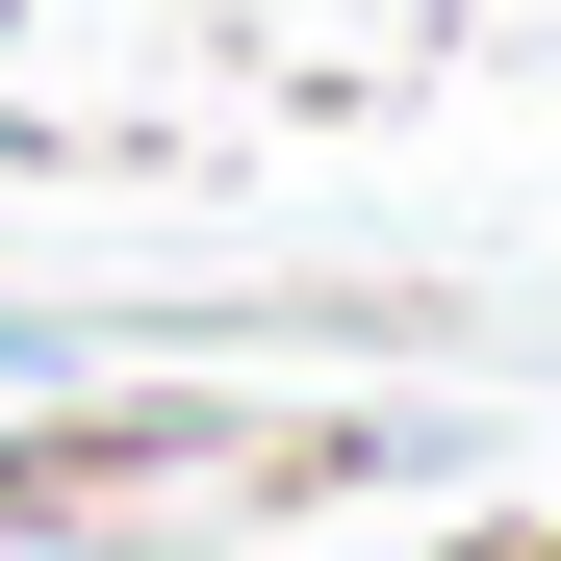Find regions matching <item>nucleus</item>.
I'll list each match as a JSON object with an SVG mask.
<instances>
[{
    "instance_id": "f03ea898",
    "label": "nucleus",
    "mask_w": 561,
    "mask_h": 561,
    "mask_svg": "<svg viewBox=\"0 0 561 561\" xmlns=\"http://www.w3.org/2000/svg\"><path fill=\"white\" fill-rule=\"evenodd\" d=\"M26 153H51V128H26V103H0V179H26Z\"/></svg>"
},
{
    "instance_id": "20e7f679",
    "label": "nucleus",
    "mask_w": 561,
    "mask_h": 561,
    "mask_svg": "<svg viewBox=\"0 0 561 561\" xmlns=\"http://www.w3.org/2000/svg\"><path fill=\"white\" fill-rule=\"evenodd\" d=\"M0 561H51V536H0Z\"/></svg>"
},
{
    "instance_id": "f257e3e1",
    "label": "nucleus",
    "mask_w": 561,
    "mask_h": 561,
    "mask_svg": "<svg viewBox=\"0 0 561 561\" xmlns=\"http://www.w3.org/2000/svg\"><path fill=\"white\" fill-rule=\"evenodd\" d=\"M0 383H51V332H26V307H0Z\"/></svg>"
},
{
    "instance_id": "7ed1b4c3",
    "label": "nucleus",
    "mask_w": 561,
    "mask_h": 561,
    "mask_svg": "<svg viewBox=\"0 0 561 561\" xmlns=\"http://www.w3.org/2000/svg\"><path fill=\"white\" fill-rule=\"evenodd\" d=\"M485 561H561V536H485Z\"/></svg>"
}]
</instances>
